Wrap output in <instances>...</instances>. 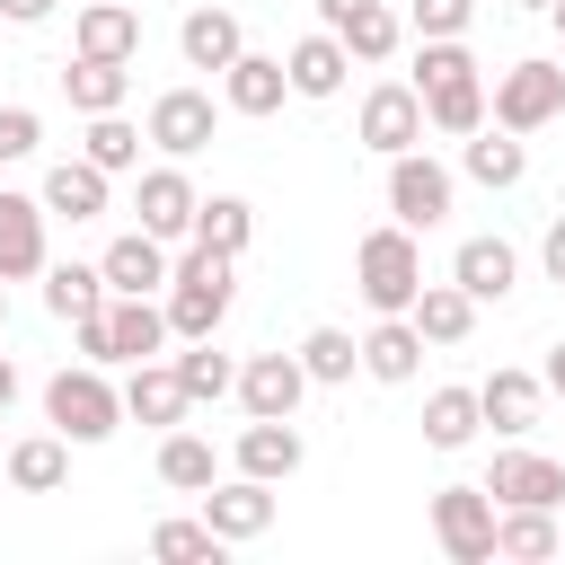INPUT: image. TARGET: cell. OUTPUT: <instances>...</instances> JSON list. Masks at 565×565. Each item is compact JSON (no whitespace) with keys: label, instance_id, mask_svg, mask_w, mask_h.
<instances>
[{"label":"cell","instance_id":"obj_1","mask_svg":"<svg viewBox=\"0 0 565 565\" xmlns=\"http://www.w3.org/2000/svg\"><path fill=\"white\" fill-rule=\"evenodd\" d=\"M230 265H238V256H221V247H203V238H185V247L168 256L159 309H168V335H177V344H185V335H212V327L230 318Z\"/></svg>","mask_w":565,"mask_h":565},{"label":"cell","instance_id":"obj_2","mask_svg":"<svg viewBox=\"0 0 565 565\" xmlns=\"http://www.w3.org/2000/svg\"><path fill=\"white\" fill-rule=\"evenodd\" d=\"M44 424H53L71 450L106 441V433L124 424V388L106 380V362H62V371L44 380Z\"/></svg>","mask_w":565,"mask_h":565},{"label":"cell","instance_id":"obj_3","mask_svg":"<svg viewBox=\"0 0 565 565\" xmlns=\"http://www.w3.org/2000/svg\"><path fill=\"white\" fill-rule=\"evenodd\" d=\"M353 282H362V309L371 318H406V300L424 291V247H415V230H371L362 247H353Z\"/></svg>","mask_w":565,"mask_h":565},{"label":"cell","instance_id":"obj_4","mask_svg":"<svg viewBox=\"0 0 565 565\" xmlns=\"http://www.w3.org/2000/svg\"><path fill=\"white\" fill-rule=\"evenodd\" d=\"M565 115V62H547V53H530V62H512V71H494V106H486V124H503V132H547Z\"/></svg>","mask_w":565,"mask_h":565},{"label":"cell","instance_id":"obj_5","mask_svg":"<svg viewBox=\"0 0 565 565\" xmlns=\"http://www.w3.org/2000/svg\"><path fill=\"white\" fill-rule=\"evenodd\" d=\"M450 203H459V177H450L424 141L388 159V221H397V230H415V238H424V230H441V221H450Z\"/></svg>","mask_w":565,"mask_h":565},{"label":"cell","instance_id":"obj_6","mask_svg":"<svg viewBox=\"0 0 565 565\" xmlns=\"http://www.w3.org/2000/svg\"><path fill=\"white\" fill-rule=\"evenodd\" d=\"M433 539L450 565H494V494L486 486H441L433 494Z\"/></svg>","mask_w":565,"mask_h":565},{"label":"cell","instance_id":"obj_7","mask_svg":"<svg viewBox=\"0 0 565 565\" xmlns=\"http://www.w3.org/2000/svg\"><path fill=\"white\" fill-rule=\"evenodd\" d=\"M212 132H221L212 88H159V97H150L141 141H159V159H194V150H212Z\"/></svg>","mask_w":565,"mask_h":565},{"label":"cell","instance_id":"obj_8","mask_svg":"<svg viewBox=\"0 0 565 565\" xmlns=\"http://www.w3.org/2000/svg\"><path fill=\"white\" fill-rule=\"evenodd\" d=\"M486 494H494V512H512V503H539V512H556L565 503V459H547V450H494V468L477 477Z\"/></svg>","mask_w":565,"mask_h":565},{"label":"cell","instance_id":"obj_9","mask_svg":"<svg viewBox=\"0 0 565 565\" xmlns=\"http://www.w3.org/2000/svg\"><path fill=\"white\" fill-rule=\"evenodd\" d=\"M353 132H362V150H380V159L415 150V141H424V97H415V79H380V88L362 97Z\"/></svg>","mask_w":565,"mask_h":565},{"label":"cell","instance_id":"obj_10","mask_svg":"<svg viewBox=\"0 0 565 565\" xmlns=\"http://www.w3.org/2000/svg\"><path fill=\"white\" fill-rule=\"evenodd\" d=\"M194 177H185V159H159V168H141V185H132V212H141V230L150 238H194Z\"/></svg>","mask_w":565,"mask_h":565},{"label":"cell","instance_id":"obj_11","mask_svg":"<svg viewBox=\"0 0 565 565\" xmlns=\"http://www.w3.org/2000/svg\"><path fill=\"white\" fill-rule=\"evenodd\" d=\"M203 521H212L221 547H247V539L274 530V486L265 477H212L203 486Z\"/></svg>","mask_w":565,"mask_h":565},{"label":"cell","instance_id":"obj_12","mask_svg":"<svg viewBox=\"0 0 565 565\" xmlns=\"http://www.w3.org/2000/svg\"><path fill=\"white\" fill-rule=\"evenodd\" d=\"M450 282H459L477 309H486V300H512V282H521V247H512V238H494V230H477V238H459Z\"/></svg>","mask_w":565,"mask_h":565},{"label":"cell","instance_id":"obj_13","mask_svg":"<svg viewBox=\"0 0 565 565\" xmlns=\"http://www.w3.org/2000/svg\"><path fill=\"white\" fill-rule=\"evenodd\" d=\"M238 477H265V486H282V477H300V459H309V441H300V424L291 415H247V433H238Z\"/></svg>","mask_w":565,"mask_h":565},{"label":"cell","instance_id":"obj_14","mask_svg":"<svg viewBox=\"0 0 565 565\" xmlns=\"http://www.w3.org/2000/svg\"><path fill=\"white\" fill-rule=\"evenodd\" d=\"M230 397H238L247 415H291V406L309 397V371H300V353H247Z\"/></svg>","mask_w":565,"mask_h":565},{"label":"cell","instance_id":"obj_15","mask_svg":"<svg viewBox=\"0 0 565 565\" xmlns=\"http://www.w3.org/2000/svg\"><path fill=\"white\" fill-rule=\"evenodd\" d=\"M44 203L35 194H0V282H35L53 256H44Z\"/></svg>","mask_w":565,"mask_h":565},{"label":"cell","instance_id":"obj_16","mask_svg":"<svg viewBox=\"0 0 565 565\" xmlns=\"http://www.w3.org/2000/svg\"><path fill=\"white\" fill-rule=\"evenodd\" d=\"M177 53H185V71H230L238 53H247V26H238V9H185V26H177Z\"/></svg>","mask_w":565,"mask_h":565},{"label":"cell","instance_id":"obj_17","mask_svg":"<svg viewBox=\"0 0 565 565\" xmlns=\"http://www.w3.org/2000/svg\"><path fill=\"white\" fill-rule=\"evenodd\" d=\"M185 406H194V397H185L177 362H159V353H150V362H132V380H124V415H132V424L168 433V424H185Z\"/></svg>","mask_w":565,"mask_h":565},{"label":"cell","instance_id":"obj_18","mask_svg":"<svg viewBox=\"0 0 565 565\" xmlns=\"http://www.w3.org/2000/svg\"><path fill=\"white\" fill-rule=\"evenodd\" d=\"M282 97H291L282 53H238V62L221 71V106H230V115H274Z\"/></svg>","mask_w":565,"mask_h":565},{"label":"cell","instance_id":"obj_19","mask_svg":"<svg viewBox=\"0 0 565 565\" xmlns=\"http://www.w3.org/2000/svg\"><path fill=\"white\" fill-rule=\"evenodd\" d=\"M539 406H547L539 371H494V380H477V415H486L503 441H521V433L539 424Z\"/></svg>","mask_w":565,"mask_h":565},{"label":"cell","instance_id":"obj_20","mask_svg":"<svg viewBox=\"0 0 565 565\" xmlns=\"http://www.w3.org/2000/svg\"><path fill=\"white\" fill-rule=\"evenodd\" d=\"M282 71H291V97H344V79H353V53L318 26V35H300L291 53H282Z\"/></svg>","mask_w":565,"mask_h":565},{"label":"cell","instance_id":"obj_21","mask_svg":"<svg viewBox=\"0 0 565 565\" xmlns=\"http://www.w3.org/2000/svg\"><path fill=\"white\" fill-rule=\"evenodd\" d=\"M415 97H424V124H433V132H450V141H468V132L486 124V79H477V71H450V79H424Z\"/></svg>","mask_w":565,"mask_h":565},{"label":"cell","instance_id":"obj_22","mask_svg":"<svg viewBox=\"0 0 565 565\" xmlns=\"http://www.w3.org/2000/svg\"><path fill=\"white\" fill-rule=\"evenodd\" d=\"M97 274H106V291H168V238L124 230V238L97 256Z\"/></svg>","mask_w":565,"mask_h":565},{"label":"cell","instance_id":"obj_23","mask_svg":"<svg viewBox=\"0 0 565 565\" xmlns=\"http://www.w3.org/2000/svg\"><path fill=\"white\" fill-rule=\"evenodd\" d=\"M71 53H97V62H132V53H141V18H132L124 0H79Z\"/></svg>","mask_w":565,"mask_h":565},{"label":"cell","instance_id":"obj_24","mask_svg":"<svg viewBox=\"0 0 565 565\" xmlns=\"http://www.w3.org/2000/svg\"><path fill=\"white\" fill-rule=\"evenodd\" d=\"M62 97H71V115H115V106L132 97V62L71 53V71H62Z\"/></svg>","mask_w":565,"mask_h":565},{"label":"cell","instance_id":"obj_25","mask_svg":"<svg viewBox=\"0 0 565 565\" xmlns=\"http://www.w3.org/2000/svg\"><path fill=\"white\" fill-rule=\"evenodd\" d=\"M106 185H115L106 168H88V159H53L35 203H44V212H62V221H97V212H106Z\"/></svg>","mask_w":565,"mask_h":565},{"label":"cell","instance_id":"obj_26","mask_svg":"<svg viewBox=\"0 0 565 565\" xmlns=\"http://www.w3.org/2000/svg\"><path fill=\"white\" fill-rule=\"evenodd\" d=\"M362 371H371L380 388H406V380L424 371V335H415V318H380V327L362 335Z\"/></svg>","mask_w":565,"mask_h":565},{"label":"cell","instance_id":"obj_27","mask_svg":"<svg viewBox=\"0 0 565 565\" xmlns=\"http://www.w3.org/2000/svg\"><path fill=\"white\" fill-rule=\"evenodd\" d=\"M0 477H9L18 494H62V477H71V441H62V433H26V441H9Z\"/></svg>","mask_w":565,"mask_h":565},{"label":"cell","instance_id":"obj_28","mask_svg":"<svg viewBox=\"0 0 565 565\" xmlns=\"http://www.w3.org/2000/svg\"><path fill=\"white\" fill-rule=\"evenodd\" d=\"M406 318H415V335H424V344H468V327H477V300H468L459 282H424V291L406 300Z\"/></svg>","mask_w":565,"mask_h":565},{"label":"cell","instance_id":"obj_29","mask_svg":"<svg viewBox=\"0 0 565 565\" xmlns=\"http://www.w3.org/2000/svg\"><path fill=\"white\" fill-rule=\"evenodd\" d=\"M459 168L477 177V185H521V168H530V150H521V132H503V124H477L468 132V150H459Z\"/></svg>","mask_w":565,"mask_h":565},{"label":"cell","instance_id":"obj_30","mask_svg":"<svg viewBox=\"0 0 565 565\" xmlns=\"http://www.w3.org/2000/svg\"><path fill=\"white\" fill-rule=\"evenodd\" d=\"M212 477H221L212 441H203V433H185V424H168V433H159V486H177V494H203Z\"/></svg>","mask_w":565,"mask_h":565},{"label":"cell","instance_id":"obj_31","mask_svg":"<svg viewBox=\"0 0 565 565\" xmlns=\"http://www.w3.org/2000/svg\"><path fill=\"white\" fill-rule=\"evenodd\" d=\"M194 238L221 247V256H247V238H256V203H247V194H203V203H194Z\"/></svg>","mask_w":565,"mask_h":565},{"label":"cell","instance_id":"obj_32","mask_svg":"<svg viewBox=\"0 0 565 565\" xmlns=\"http://www.w3.org/2000/svg\"><path fill=\"white\" fill-rule=\"evenodd\" d=\"M477 433H486L477 388H433V397H424V441H433V450H468Z\"/></svg>","mask_w":565,"mask_h":565},{"label":"cell","instance_id":"obj_33","mask_svg":"<svg viewBox=\"0 0 565 565\" xmlns=\"http://www.w3.org/2000/svg\"><path fill=\"white\" fill-rule=\"evenodd\" d=\"M335 44H344L353 62H388V53L406 44V18H397L388 0H362V9H353V18L335 26Z\"/></svg>","mask_w":565,"mask_h":565},{"label":"cell","instance_id":"obj_34","mask_svg":"<svg viewBox=\"0 0 565 565\" xmlns=\"http://www.w3.org/2000/svg\"><path fill=\"white\" fill-rule=\"evenodd\" d=\"M79 159H88V168H106V177L141 168V124H124V106H115V115H88V132H79Z\"/></svg>","mask_w":565,"mask_h":565},{"label":"cell","instance_id":"obj_35","mask_svg":"<svg viewBox=\"0 0 565 565\" xmlns=\"http://www.w3.org/2000/svg\"><path fill=\"white\" fill-rule=\"evenodd\" d=\"M291 353H300L309 388H335V380H353V371H362V344H353L344 327H309V335H300Z\"/></svg>","mask_w":565,"mask_h":565},{"label":"cell","instance_id":"obj_36","mask_svg":"<svg viewBox=\"0 0 565 565\" xmlns=\"http://www.w3.org/2000/svg\"><path fill=\"white\" fill-rule=\"evenodd\" d=\"M44 309L71 327V318H88V309H106V274L97 265H44Z\"/></svg>","mask_w":565,"mask_h":565},{"label":"cell","instance_id":"obj_37","mask_svg":"<svg viewBox=\"0 0 565 565\" xmlns=\"http://www.w3.org/2000/svg\"><path fill=\"white\" fill-rule=\"evenodd\" d=\"M177 380H185V397L203 406V397H230V388H238V362H230V353H212V335H185Z\"/></svg>","mask_w":565,"mask_h":565},{"label":"cell","instance_id":"obj_38","mask_svg":"<svg viewBox=\"0 0 565 565\" xmlns=\"http://www.w3.org/2000/svg\"><path fill=\"white\" fill-rule=\"evenodd\" d=\"M494 556H556V512H539V503L494 512Z\"/></svg>","mask_w":565,"mask_h":565},{"label":"cell","instance_id":"obj_39","mask_svg":"<svg viewBox=\"0 0 565 565\" xmlns=\"http://www.w3.org/2000/svg\"><path fill=\"white\" fill-rule=\"evenodd\" d=\"M150 556H159V565H221V539H212V521L194 512V521H159V530H150Z\"/></svg>","mask_w":565,"mask_h":565},{"label":"cell","instance_id":"obj_40","mask_svg":"<svg viewBox=\"0 0 565 565\" xmlns=\"http://www.w3.org/2000/svg\"><path fill=\"white\" fill-rule=\"evenodd\" d=\"M468 18H477V0H406L415 44H424V35H468Z\"/></svg>","mask_w":565,"mask_h":565},{"label":"cell","instance_id":"obj_41","mask_svg":"<svg viewBox=\"0 0 565 565\" xmlns=\"http://www.w3.org/2000/svg\"><path fill=\"white\" fill-rule=\"evenodd\" d=\"M35 150H44V115L35 106H0V168H18Z\"/></svg>","mask_w":565,"mask_h":565},{"label":"cell","instance_id":"obj_42","mask_svg":"<svg viewBox=\"0 0 565 565\" xmlns=\"http://www.w3.org/2000/svg\"><path fill=\"white\" fill-rule=\"evenodd\" d=\"M539 265H547V282H565V212L547 221V238H539Z\"/></svg>","mask_w":565,"mask_h":565},{"label":"cell","instance_id":"obj_43","mask_svg":"<svg viewBox=\"0 0 565 565\" xmlns=\"http://www.w3.org/2000/svg\"><path fill=\"white\" fill-rule=\"evenodd\" d=\"M0 18H9V26H44V18H53V0H0Z\"/></svg>","mask_w":565,"mask_h":565},{"label":"cell","instance_id":"obj_44","mask_svg":"<svg viewBox=\"0 0 565 565\" xmlns=\"http://www.w3.org/2000/svg\"><path fill=\"white\" fill-rule=\"evenodd\" d=\"M539 388H547V397H565V344H547V371H539Z\"/></svg>","mask_w":565,"mask_h":565},{"label":"cell","instance_id":"obj_45","mask_svg":"<svg viewBox=\"0 0 565 565\" xmlns=\"http://www.w3.org/2000/svg\"><path fill=\"white\" fill-rule=\"evenodd\" d=\"M353 9H362V0H318V26H327V35H335V26H344V18H353Z\"/></svg>","mask_w":565,"mask_h":565},{"label":"cell","instance_id":"obj_46","mask_svg":"<svg viewBox=\"0 0 565 565\" xmlns=\"http://www.w3.org/2000/svg\"><path fill=\"white\" fill-rule=\"evenodd\" d=\"M9 397H18V362L0 353V415H9Z\"/></svg>","mask_w":565,"mask_h":565},{"label":"cell","instance_id":"obj_47","mask_svg":"<svg viewBox=\"0 0 565 565\" xmlns=\"http://www.w3.org/2000/svg\"><path fill=\"white\" fill-rule=\"evenodd\" d=\"M0 335H9V282H0Z\"/></svg>","mask_w":565,"mask_h":565},{"label":"cell","instance_id":"obj_48","mask_svg":"<svg viewBox=\"0 0 565 565\" xmlns=\"http://www.w3.org/2000/svg\"><path fill=\"white\" fill-rule=\"evenodd\" d=\"M556 556H565V530H556Z\"/></svg>","mask_w":565,"mask_h":565},{"label":"cell","instance_id":"obj_49","mask_svg":"<svg viewBox=\"0 0 565 565\" xmlns=\"http://www.w3.org/2000/svg\"><path fill=\"white\" fill-rule=\"evenodd\" d=\"M521 9H547V0H521Z\"/></svg>","mask_w":565,"mask_h":565},{"label":"cell","instance_id":"obj_50","mask_svg":"<svg viewBox=\"0 0 565 565\" xmlns=\"http://www.w3.org/2000/svg\"><path fill=\"white\" fill-rule=\"evenodd\" d=\"M0 459H9V450H0Z\"/></svg>","mask_w":565,"mask_h":565}]
</instances>
